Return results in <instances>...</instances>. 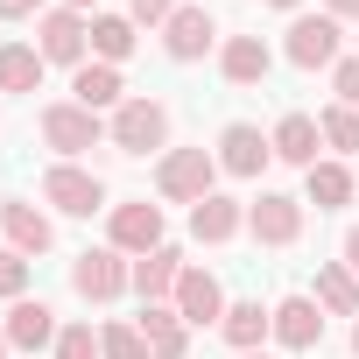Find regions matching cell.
Returning a JSON list of instances; mask_svg holds the SVG:
<instances>
[{
  "mask_svg": "<svg viewBox=\"0 0 359 359\" xmlns=\"http://www.w3.org/2000/svg\"><path fill=\"white\" fill-rule=\"evenodd\" d=\"M22 289H29V254H0V296H8V303H22Z\"/></svg>",
  "mask_w": 359,
  "mask_h": 359,
  "instance_id": "cell-30",
  "label": "cell"
},
{
  "mask_svg": "<svg viewBox=\"0 0 359 359\" xmlns=\"http://www.w3.org/2000/svg\"><path fill=\"white\" fill-rule=\"evenodd\" d=\"M317 303H324L331 317H359V275H352L345 261H324V268H317Z\"/></svg>",
  "mask_w": 359,
  "mask_h": 359,
  "instance_id": "cell-20",
  "label": "cell"
},
{
  "mask_svg": "<svg viewBox=\"0 0 359 359\" xmlns=\"http://www.w3.org/2000/svg\"><path fill=\"white\" fill-rule=\"evenodd\" d=\"M141 338H148L155 359H184V310L176 303H148L141 310Z\"/></svg>",
  "mask_w": 359,
  "mask_h": 359,
  "instance_id": "cell-16",
  "label": "cell"
},
{
  "mask_svg": "<svg viewBox=\"0 0 359 359\" xmlns=\"http://www.w3.org/2000/svg\"><path fill=\"white\" fill-rule=\"evenodd\" d=\"M310 205H317V212L352 205V169H345V162H310Z\"/></svg>",
  "mask_w": 359,
  "mask_h": 359,
  "instance_id": "cell-21",
  "label": "cell"
},
{
  "mask_svg": "<svg viewBox=\"0 0 359 359\" xmlns=\"http://www.w3.org/2000/svg\"><path fill=\"white\" fill-rule=\"evenodd\" d=\"M219 324H226V338H233L240 352H254V345H261V338L275 331V310H261V303H233V310H226Z\"/></svg>",
  "mask_w": 359,
  "mask_h": 359,
  "instance_id": "cell-24",
  "label": "cell"
},
{
  "mask_svg": "<svg viewBox=\"0 0 359 359\" xmlns=\"http://www.w3.org/2000/svg\"><path fill=\"white\" fill-rule=\"evenodd\" d=\"M331 85H338V106H352V113H359V57L331 64Z\"/></svg>",
  "mask_w": 359,
  "mask_h": 359,
  "instance_id": "cell-31",
  "label": "cell"
},
{
  "mask_svg": "<svg viewBox=\"0 0 359 359\" xmlns=\"http://www.w3.org/2000/svg\"><path fill=\"white\" fill-rule=\"evenodd\" d=\"M43 43V64H78L85 57V43H92V22L78 15V8H57V15H43V29H36Z\"/></svg>",
  "mask_w": 359,
  "mask_h": 359,
  "instance_id": "cell-4",
  "label": "cell"
},
{
  "mask_svg": "<svg viewBox=\"0 0 359 359\" xmlns=\"http://www.w3.org/2000/svg\"><path fill=\"white\" fill-rule=\"evenodd\" d=\"M289 64H303V71L338 64V22H331V15H303V22L289 29Z\"/></svg>",
  "mask_w": 359,
  "mask_h": 359,
  "instance_id": "cell-7",
  "label": "cell"
},
{
  "mask_svg": "<svg viewBox=\"0 0 359 359\" xmlns=\"http://www.w3.org/2000/svg\"><path fill=\"white\" fill-rule=\"evenodd\" d=\"M240 226H247V212H240L233 198H198V205H191V233H198V240H212V247H219V240H233Z\"/></svg>",
  "mask_w": 359,
  "mask_h": 359,
  "instance_id": "cell-19",
  "label": "cell"
},
{
  "mask_svg": "<svg viewBox=\"0 0 359 359\" xmlns=\"http://www.w3.org/2000/svg\"><path fill=\"white\" fill-rule=\"evenodd\" d=\"M324 8H331V22H338V15H359V0H324Z\"/></svg>",
  "mask_w": 359,
  "mask_h": 359,
  "instance_id": "cell-35",
  "label": "cell"
},
{
  "mask_svg": "<svg viewBox=\"0 0 359 359\" xmlns=\"http://www.w3.org/2000/svg\"><path fill=\"white\" fill-rule=\"evenodd\" d=\"M0 226H8L15 254H43V247H50V219H43L36 205H8V212H0Z\"/></svg>",
  "mask_w": 359,
  "mask_h": 359,
  "instance_id": "cell-23",
  "label": "cell"
},
{
  "mask_svg": "<svg viewBox=\"0 0 359 359\" xmlns=\"http://www.w3.org/2000/svg\"><path fill=\"white\" fill-rule=\"evenodd\" d=\"M113 141H120V155H148V148L169 141V113H162L155 99H127V106L113 113Z\"/></svg>",
  "mask_w": 359,
  "mask_h": 359,
  "instance_id": "cell-3",
  "label": "cell"
},
{
  "mask_svg": "<svg viewBox=\"0 0 359 359\" xmlns=\"http://www.w3.org/2000/svg\"><path fill=\"white\" fill-rule=\"evenodd\" d=\"M345 268H352V275H359V226H352V233H345Z\"/></svg>",
  "mask_w": 359,
  "mask_h": 359,
  "instance_id": "cell-34",
  "label": "cell"
},
{
  "mask_svg": "<svg viewBox=\"0 0 359 359\" xmlns=\"http://www.w3.org/2000/svg\"><path fill=\"white\" fill-rule=\"evenodd\" d=\"M247 226H254V240H268V247H289V240L303 233V205H296V198H275V191H261V205H247Z\"/></svg>",
  "mask_w": 359,
  "mask_h": 359,
  "instance_id": "cell-9",
  "label": "cell"
},
{
  "mask_svg": "<svg viewBox=\"0 0 359 359\" xmlns=\"http://www.w3.org/2000/svg\"><path fill=\"white\" fill-rule=\"evenodd\" d=\"M176 8H184V0H134V22H141V29H155V22H169Z\"/></svg>",
  "mask_w": 359,
  "mask_h": 359,
  "instance_id": "cell-32",
  "label": "cell"
},
{
  "mask_svg": "<svg viewBox=\"0 0 359 359\" xmlns=\"http://www.w3.org/2000/svg\"><path fill=\"white\" fill-rule=\"evenodd\" d=\"M92 50H99L106 64L134 57V22H120V15H99V22H92Z\"/></svg>",
  "mask_w": 359,
  "mask_h": 359,
  "instance_id": "cell-26",
  "label": "cell"
},
{
  "mask_svg": "<svg viewBox=\"0 0 359 359\" xmlns=\"http://www.w3.org/2000/svg\"><path fill=\"white\" fill-rule=\"evenodd\" d=\"M268 141H275V155H282V162H303V169H310V162H317V141H324V127H317L310 113H289V120H282Z\"/></svg>",
  "mask_w": 359,
  "mask_h": 359,
  "instance_id": "cell-18",
  "label": "cell"
},
{
  "mask_svg": "<svg viewBox=\"0 0 359 359\" xmlns=\"http://www.w3.org/2000/svg\"><path fill=\"white\" fill-rule=\"evenodd\" d=\"M352 352H359V324H352Z\"/></svg>",
  "mask_w": 359,
  "mask_h": 359,
  "instance_id": "cell-39",
  "label": "cell"
},
{
  "mask_svg": "<svg viewBox=\"0 0 359 359\" xmlns=\"http://www.w3.org/2000/svg\"><path fill=\"white\" fill-rule=\"evenodd\" d=\"M176 282H184V254H176V247H155V254L134 261V289H141V303L176 296Z\"/></svg>",
  "mask_w": 359,
  "mask_h": 359,
  "instance_id": "cell-13",
  "label": "cell"
},
{
  "mask_svg": "<svg viewBox=\"0 0 359 359\" xmlns=\"http://www.w3.org/2000/svg\"><path fill=\"white\" fill-rule=\"evenodd\" d=\"M57 359H106V352H99L92 324H64V331H57Z\"/></svg>",
  "mask_w": 359,
  "mask_h": 359,
  "instance_id": "cell-29",
  "label": "cell"
},
{
  "mask_svg": "<svg viewBox=\"0 0 359 359\" xmlns=\"http://www.w3.org/2000/svg\"><path fill=\"white\" fill-rule=\"evenodd\" d=\"M64 8H78V15H85V8H99V0H64Z\"/></svg>",
  "mask_w": 359,
  "mask_h": 359,
  "instance_id": "cell-36",
  "label": "cell"
},
{
  "mask_svg": "<svg viewBox=\"0 0 359 359\" xmlns=\"http://www.w3.org/2000/svg\"><path fill=\"white\" fill-rule=\"evenodd\" d=\"M275 338H282L289 352H310V345L324 338V317H317V303H310V296H289V303H275Z\"/></svg>",
  "mask_w": 359,
  "mask_h": 359,
  "instance_id": "cell-15",
  "label": "cell"
},
{
  "mask_svg": "<svg viewBox=\"0 0 359 359\" xmlns=\"http://www.w3.org/2000/svg\"><path fill=\"white\" fill-rule=\"evenodd\" d=\"M219 71H226L233 85H261V78H268V43H261V36H233V43L219 50Z\"/></svg>",
  "mask_w": 359,
  "mask_h": 359,
  "instance_id": "cell-17",
  "label": "cell"
},
{
  "mask_svg": "<svg viewBox=\"0 0 359 359\" xmlns=\"http://www.w3.org/2000/svg\"><path fill=\"white\" fill-rule=\"evenodd\" d=\"M240 359H261V352H240Z\"/></svg>",
  "mask_w": 359,
  "mask_h": 359,
  "instance_id": "cell-40",
  "label": "cell"
},
{
  "mask_svg": "<svg viewBox=\"0 0 359 359\" xmlns=\"http://www.w3.org/2000/svg\"><path fill=\"white\" fill-rule=\"evenodd\" d=\"M212 176H219V162H212L205 148H176V155H162V169H155V191L176 198V205H198V198H212Z\"/></svg>",
  "mask_w": 359,
  "mask_h": 359,
  "instance_id": "cell-1",
  "label": "cell"
},
{
  "mask_svg": "<svg viewBox=\"0 0 359 359\" xmlns=\"http://www.w3.org/2000/svg\"><path fill=\"white\" fill-rule=\"evenodd\" d=\"M43 0H0V22H22V15H36Z\"/></svg>",
  "mask_w": 359,
  "mask_h": 359,
  "instance_id": "cell-33",
  "label": "cell"
},
{
  "mask_svg": "<svg viewBox=\"0 0 359 359\" xmlns=\"http://www.w3.org/2000/svg\"><path fill=\"white\" fill-rule=\"evenodd\" d=\"M99 352L106 359H148V338L134 324H113V331H99Z\"/></svg>",
  "mask_w": 359,
  "mask_h": 359,
  "instance_id": "cell-28",
  "label": "cell"
},
{
  "mask_svg": "<svg viewBox=\"0 0 359 359\" xmlns=\"http://www.w3.org/2000/svg\"><path fill=\"white\" fill-rule=\"evenodd\" d=\"M36 85H43V50L8 43L0 50V92H36Z\"/></svg>",
  "mask_w": 359,
  "mask_h": 359,
  "instance_id": "cell-22",
  "label": "cell"
},
{
  "mask_svg": "<svg viewBox=\"0 0 359 359\" xmlns=\"http://www.w3.org/2000/svg\"><path fill=\"white\" fill-rule=\"evenodd\" d=\"M71 92H78V106L99 113V106L120 99V71H113V64H78V85H71Z\"/></svg>",
  "mask_w": 359,
  "mask_h": 359,
  "instance_id": "cell-25",
  "label": "cell"
},
{
  "mask_svg": "<svg viewBox=\"0 0 359 359\" xmlns=\"http://www.w3.org/2000/svg\"><path fill=\"white\" fill-rule=\"evenodd\" d=\"M0 359H8V331H0Z\"/></svg>",
  "mask_w": 359,
  "mask_h": 359,
  "instance_id": "cell-37",
  "label": "cell"
},
{
  "mask_svg": "<svg viewBox=\"0 0 359 359\" xmlns=\"http://www.w3.org/2000/svg\"><path fill=\"white\" fill-rule=\"evenodd\" d=\"M127 282H134V268L120 261V247H92V254L71 261V289H78L85 303H106V296H120Z\"/></svg>",
  "mask_w": 359,
  "mask_h": 359,
  "instance_id": "cell-2",
  "label": "cell"
},
{
  "mask_svg": "<svg viewBox=\"0 0 359 359\" xmlns=\"http://www.w3.org/2000/svg\"><path fill=\"white\" fill-rule=\"evenodd\" d=\"M176 310H184V324H212V317H226L219 275H205V268H184V282H176Z\"/></svg>",
  "mask_w": 359,
  "mask_h": 359,
  "instance_id": "cell-14",
  "label": "cell"
},
{
  "mask_svg": "<svg viewBox=\"0 0 359 359\" xmlns=\"http://www.w3.org/2000/svg\"><path fill=\"white\" fill-rule=\"evenodd\" d=\"M43 198H50L57 212H78V219H92V212L106 205V184H99V176H85V169H71V162H64V169H50V176H43Z\"/></svg>",
  "mask_w": 359,
  "mask_h": 359,
  "instance_id": "cell-6",
  "label": "cell"
},
{
  "mask_svg": "<svg viewBox=\"0 0 359 359\" xmlns=\"http://www.w3.org/2000/svg\"><path fill=\"white\" fill-rule=\"evenodd\" d=\"M212 36H219V22H212L205 8H176L162 43H169V57H176V64H191V57H205V50H212Z\"/></svg>",
  "mask_w": 359,
  "mask_h": 359,
  "instance_id": "cell-12",
  "label": "cell"
},
{
  "mask_svg": "<svg viewBox=\"0 0 359 359\" xmlns=\"http://www.w3.org/2000/svg\"><path fill=\"white\" fill-rule=\"evenodd\" d=\"M317 127H324V141H331L338 155H359V113H352V106H331V113H317Z\"/></svg>",
  "mask_w": 359,
  "mask_h": 359,
  "instance_id": "cell-27",
  "label": "cell"
},
{
  "mask_svg": "<svg viewBox=\"0 0 359 359\" xmlns=\"http://www.w3.org/2000/svg\"><path fill=\"white\" fill-rule=\"evenodd\" d=\"M268 155H275V141H261V127H247V120H233L219 134V169H233V176H261Z\"/></svg>",
  "mask_w": 359,
  "mask_h": 359,
  "instance_id": "cell-8",
  "label": "cell"
},
{
  "mask_svg": "<svg viewBox=\"0 0 359 359\" xmlns=\"http://www.w3.org/2000/svg\"><path fill=\"white\" fill-rule=\"evenodd\" d=\"M268 8H296V0H268Z\"/></svg>",
  "mask_w": 359,
  "mask_h": 359,
  "instance_id": "cell-38",
  "label": "cell"
},
{
  "mask_svg": "<svg viewBox=\"0 0 359 359\" xmlns=\"http://www.w3.org/2000/svg\"><path fill=\"white\" fill-rule=\"evenodd\" d=\"M0 331H8V345H22V352H43V345L57 338V310H50L43 296H36V303L22 296V303L8 310V324H0Z\"/></svg>",
  "mask_w": 359,
  "mask_h": 359,
  "instance_id": "cell-11",
  "label": "cell"
},
{
  "mask_svg": "<svg viewBox=\"0 0 359 359\" xmlns=\"http://www.w3.org/2000/svg\"><path fill=\"white\" fill-rule=\"evenodd\" d=\"M113 247L120 254H155L162 247V205H120L113 212Z\"/></svg>",
  "mask_w": 359,
  "mask_h": 359,
  "instance_id": "cell-10",
  "label": "cell"
},
{
  "mask_svg": "<svg viewBox=\"0 0 359 359\" xmlns=\"http://www.w3.org/2000/svg\"><path fill=\"white\" fill-rule=\"evenodd\" d=\"M43 141L64 148V155H85V148H99V113L78 106V99H71V106H50V113H43Z\"/></svg>",
  "mask_w": 359,
  "mask_h": 359,
  "instance_id": "cell-5",
  "label": "cell"
}]
</instances>
